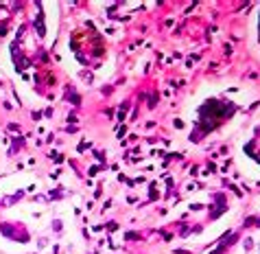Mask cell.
Segmentation results:
<instances>
[{
    "label": "cell",
    "mask_w": 260,
    "mask_h": 254,
    "mask_svg": "<svg viewBox=\"0 0 260 254\" xmlns=\"http://www.w3.org/2000/svg\"><path fill=\"white\" fill-rule=\"evenodd\" d=\"M33 186L20 182L18 178L0 182V243L22 245L26 239V223L38 219L40 202L28 206Z\"/></svg>",
    "instance_id": "cell-1"
}]
</instances>
